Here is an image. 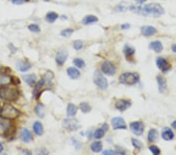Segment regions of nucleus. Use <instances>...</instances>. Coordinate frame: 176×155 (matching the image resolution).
Listing matches in <instances>:
<instances>
[{"label":"nucleus","instance_id":"obj_48","mask_svg":"<svg viewBox=\"0 0 176 155\" xmlns=\"http://www.w3.org/2000/svg\"><path fill=\"white\" fill-rule=\"evenodd\" d=\"M42 1H45V2H49V0H42Z\"/></svg>","mask_w":176,"mask_h":155},{"label":"nucleus","instance_id":"obj_36","mask_svg":"<svg viewBox=\"0 0 176 155\" xmlns=\"http://www.w3.org/2000/svg\"><path fill=\"white\" fill-rule=\"evenodd\" d=\"M83 47V42L81 40H76L74 42V48L76 50H82Z\"/></svg>","mask_w":176,"mask_h":155},{"label":"nucleus","instance_id":"obj_19","mask_svg":"<svg viewBox=\"0 0 176 155\" xmlns=\"http://www.w3.org/2000/svg\"><path fill=\"white\" fill-rule=\"evenodd\" d=\"M17 66L18 70H20L22 72L28 71L31 67V63L28 61H26V60H20V61L17 62Z\"/></svg>","mask_w":176,"mask_h":155},{"label":"nucleus","instance_id":"obj_28","mask_svg":"<svg viewBox=\"0 0 176 155\" xmlns=\"http://www.w3.org/2000/svg\"><path fill=\"white\" fill-rule=\"evenodd\" d=\"M58 18V14L55 12H49L46 16V19L49 23H53L55 22L56 20Z\"/></svg>","mask_w":176,"mask_h":155},{"label":"nucleus","instance_id":"obj_17","mask_svg":"<svg viewBox=\"0 0 176 155\" xmlns=\"http://www.w3.org/2000/svg\"><path fill=\"white\" fill-rule=\"evenodd\" d=\"M157 84H158V89L160 92H164L167 89V81L166 79L162 77L161 75H157Z\"/></svg>","mask_w":176,"mask_h":155},{"label":"nucleus","instance_id":"obj_41","mask_svg":"<svg viewBox=\"0 0 176 155\" xmlns=\"http://www.w3.org/2000/svg\"><path fill=\"white\" fill-rule=\"evenodd\" d=\"M13 4H16V5H20V4H22L26 1V0H11Z\"/></svg>","mask_w":176,"mask_h":155},{"label":"nucleus","instance_id":"obj_25","mask_svg":"<svg viewBox=\"0 0 176 155\" xmlns=\"http://www.w3.org/2000/svg\"><path fill=\"white\" fill-rule=\"evenodd\" d=\"M78 111V107H76L73 103H69L67 106V114L68 117H74V115L77 114Z\"/></svg>","mask_w":176,"mask_h":155},{"label":"nucleus","instance_id":"obj_7","mask_svg":"<svg viewBox=\"0 0 176 155\" xmlns=\"http://www.w3.org/2000/svg\"><path fill=\"white\" fill-rule=\"evenodd\" d=\"M12 126V122L10 119L1 116L0 117V135H6L10 130Z\"/></svg>","mask_w":176,"mask_h":155},{"label":"nucleus","instance_id":"obj_38","mask_svg":"<svg viewBox=\"0 0 176 155\" xmlns=\"http://www.w3.org/2000/svg\"><path fill=\"white\" fill-rule=\"evenodd\" d=\"M28 29L29 31H32V32H39L40 31V27L37 24H34L29 25Z\"/></svg>","mask_w":176,"mask_h":155},{"label":"nucleus","instance_id":"obj_46","mask_svg":"<svg viewBox=\"0 0 176 155\" xmlns=\"http://www.w3.org/2000/svg\"><path fill=\"white\" fill-rule=\"evenodd\" d=\"M171 126H172L173 128H175V129H176V121H173L172 124H171Z\"/></svg>","mask_w":176,"mask_h":155},{"label":"nucleus","instance_id":"obj_24","mask_svg":"<svg viewBox=\"0 0 176 155\" xmlns=\"http://www.w3.org/2000/svg\"><path fill=\"white\" fill-rule=\"evenodd\" d=\"M98 21V18L97 17L94 15H87L86 17H85L82 20V23L85 25L92 24H94L96 22Z\"/></svg>","mask_w":176,"mask_h":155},{"label":"nucleus","instance_id":"obj_43","mask_svg":"<svg viewBox=\"0 0 176 155\" xmlns=\"http://www.w3.org/2000/svg\"><path fill=\"white\" fill-rule=\"evenodd\" d=\"M171 50L174 53H176V44H174L172 46H171Z\"/></svg>","mask_w":176,"mask_h":155},{"label":"nucleus","instance_id":"obj_1","mask_svg":"<svg viewBox=\"0 0 176 155\" xmlns=\"http://www.w3.org/2000/svg\"><path fill=\"white\" fill-rule=\"evenodd\" d=\"M129 10L135 14L146 16V17H157L165 14L164 8L157 3H150L145 6H132Z\"/></svg>","mask_w":176,"mask_h":155},{"label":"nucleus","instance_id":"obj_13","mask_svg":"<svg viewBox=\"0 0 176 155\" xmlns=\"http://www.w3.org/2000/svg\"><path fill=\"white\" fill-rule=\"evenodd\" d=\"M141 33L144 36L150 37L157 33V29L154 27H153V26L146 25V26H143V27H141Z\"/></svg>","mask_w":176,"mask_h":155},{"label":"nucleus","instance_id":"obj_29","mask_svg":"<svg viewBox=\"0 0 176 155\" xmlns=\"http://www.w3.org/2000/svg\"><path fill=\"white\" fill-rule=\"evenodd\" d=\"M124 53L125 54V57H132L135 53V49L132 46H129V45H126L125 46V48H124Z\"/></svg>","mask_w":176,"mask_h":155},{"label":"nucleus","instance_id":"obj_10","mask_svg":"<svg viewBox=\"0 0 176 155\" xmlns=\"http://www.w3.org/2000/svg\"><path fill=\"white\" fill-rule=\"evenodd\" d=\"M144 124L142 122L140 121H134L130 124V128L131 130L132 131V132L136 136H141L142 135L144 132Z\"/></svg>","mask_w":176,"mask_h":155},{"label":"nucleus","instance_id":"obj_32","mask_svg":"<svg viewBox=\"0 0 176 155\" xmlns=\"http://www.w3.org/2000/svg\"><path fill=\"white\" fill-rule=\"evenodd\" d=\"M79 107L80 109H81V111H82L83 113H89V111H91L92 109L90 105H89L88 103H82L80 104Z\"/></svg>","mask_w":176,"mask_h":155},{"label":"nucleus","instance_id":"obj_42","mask_svg":"<svg viewBox=\"0 0 176 155\" xmlns=\"http://www.w3.org/2000/svg\"><path fill=\"white\" fill-rule=\"evenodd\" d=\"M130 27V24H125L121 25V28L123 30H125V29H129Z\"/></svg>","mask_w":176,"mask_h":155},{"label":"nucleus","instance_id":"obj_26","mask_svg":"<svg viewBox=\"0 0 176 155\" xmlns=\"http://www.w3.org/2000/svg\"><path fill=\"white\" fill-rule=\"evenodd\" d=\"M158 138V132L157 130H156L155 128H152L148 132V141L149 142H155L157 140V139Z\"/></svg>","mask_w":176,"mask_h":155},{"label":"nucleus","instance_id":"obj_35","mask_svg":"<svg viewBox=\"0 0 176 155\" xmlns=\"http://www.w3.org/2000/svg\"><path fill=\"white\" fill-rule=\"evenodd\" d=\"M132 144L134 147H135L136 149H141L143 147V144L141 141L136 140V139H132Z\"/></svg>","mask_w":176,"mask_h":155},{"label":"nucleus","instance_id":"obj_37","mask_svg":"<svg viewBox=\"0 0 176 155\" xmlns=\"http://www.w3.org/2000/svg\"><path fill=\"white\" fill-rule=\"evenodd\" d=\"M149 149H150V150L151 151V153L154 155H157L161 153V150H160V149L157 147V146L154 145L150 146V147H149Z\"/></svg>","mask_w":176,"mask_h":155},{"label":"nucleus","instance_id":"obj_39","mask_svg":"<svg viewBox=\"0 0 176 155\" xmlns=\"http://www.w3.org/2000/svg\"><path fill=\"white\" fill-rule=\"evenodd\" d=\"M103 153L105 155L106 154H118L119 152L115 151V150H105V151L103 152Z\"/></svg>","mask_w":176,"mask_h":155},{"label":"nucleus","instance_id":"obj_16","mask_svg":"<svg viewBox=\"0 0 176 155\" xmlns=\"http://www.w3.org/2000/svg\"><path fill=\"white\" fill-rule=\"evenodd\" d=\"M20 138L24 143H28L32 139V136H31V133L28 128H23L21 130V134H20Z\"/></svg>","mask_w":176,"mask_h":155},{"label":"nucleus","instance_id":"obj_18","mask_svg":"<svg viewBox=\"0 0 176 155\" xmlns=\"http://www.w3.org/2000/svg\"><path fill=\"white\" fill-rule=\"evenodd\" d=\"M67 73L68 76L70 77L71 79H78V78L80 77V75H81L79 70L76 68V67H68L67 70Z\"/></svg>","mask_w":176,"mask_h":155},{"label":"nucleus","instance_id":"obj_44","mask_svg":"<svg viewBox=\"0 0 176 155\" xmlns=\"http://www.w3.org/2000/svg\"><path fill=\"white\" fill-rule=\"evenodd\" d=\"M102 128H103V129H104V130L106 131V132L108 130V125H107V124H103V126Z\"/></svg>","mask_w":176,"mask_h":155},{"label":"nucleus","instance_id":"obj_14","mask_svg":"<svg viewBox=\"0 0 176 155\" xmlns=\"http://www.w3.org/2000/svg\"><path fill=\"white\" fill-rule=\"evenodd\" d=\"M131 106V102L126 100H117L115 103V107L120 111H124L127 110Z\"/></svg>","mask_w":176,"mask_h":155},{"label":"nucleus","instance_id":"obj_45","mask_svg":"<svg viewBox=\"0 0 176 155\" xmlns=\"http://www.w3.org/2000/svg\"><path fill=\"white\" fill-rule=\"evenodd\" d=\"M135 1H136L137 2H139V3H143V2H146V0H135Z\"/></svg>","mask_w":176,"mask_h":155},{"label":"nucleus","instance_id":"obj_9","mask_svg":"<svg viewBox=\"0 0 176 155\" xmlns=\"http://www.w3.org/2000/svg\"><path fill=\"white\" fill-rule=\"evenodd\" d=\"M68 57V52L65 48H62L57 52L56 56V62L59 66L64 65Z\"/></svg>","mask_w":176,"mask_h":155},{"label":"nucleus","instance_id":"obj_5","mask_svg":"<svg viewBox=\"0 0 176 155\" xmlns=\"http://www.w3.org/2000/svg\"><path fill=\"white\" fill-rule=\"evenodd\" d=\"M93 82L96 84L97 87L100 89L104 90L107 88L108 82L106 79L104 77V75H103L102 73L99 71H96L93 75Z\"/></svg>","mask_w":176,"mask_h":155},{"label":"nucleus","instance_id":"obj_47","mask_svg":"<svg viewBox=\"0 0 176 155\" xmlns=\"http://www.w3.org/2000/svg\"><path fill=\"white\" fill-rule=\"evenodd\" d=\"M3 150V146H2V144L0 143V153Z\"/></svg>","mask_w":176,"mask_h":155},{"label":"nucleus","instance_id":"obj_2","mask_svg":"<svg viewBox=\"0 0 176 155\" xmlns=\"http://www.w3.org/2000/svg\"><path fill=\"white\" fill-rule=\"evenodd\" d=\"M19 96V92L13 87H5L0 89V97L7 101H14Z\"/></svg>","mask_w":176,"mask_h":155},{"label":"nucleus","instance_id":"obj_20","mask_svg":"<svg viewBox=\"0 0 176 155\" xmlns=\"http://www.w3.org/2000/svg\"><path fill=\"white\" fill-rule=\"evenodd\" d=\"M150 49L153 50V51H155L156 53H161L163 50V45L159 41H154L152 42L149 46Z\"/></svg>","mask_w":176,"mask_h":155},{"label":"nucleus","instance_id":"obj_11","mask_svg":"<svg viewBox=\"0 0 176 155\" xmlns=\"http://www.w3.org/2000/svg\"><path fill=\"white\" fill-rule=\"evenodd\" d=\"M111 124L114 129H126L127 125L125 120L121 117H115L111 119Z\"/></svg>","mask_w":176,"mask_h":155},{"label":"nucleus","instance_id":"obj_21","mask_svg":"<svg viewBox=\"0 0 176 155\" xmlns=\"http://www.w3.org/2000/svg\"><path fill=\"white\" fill-rule=\"evenodd\" d=\"M162 138L165 140H171L174 138V132L168 128H165L162 131Z\"/></svg>","mask_w":176,"mask_h":155},{"label":"nucleus","instance_id":"obj_3","mask_svg":"<svg viewBox=\"0 0 176 155\" xmlns=\"http://www.w3.org/2000/svg\"><path fill=\"white\" fill-rule=\"evenodd\" d=\"M139 81V75L137 73L127 72L124 73L119 77V82L121 84L132 86L136 84Z\"/></svg>","mask_w":176,"mask_h":155},{"label":"nucleus","instance_id":"obj_22","mask_svg":"<svg viewBox=\"0 0 176 155\" xmlns=\"http://www.w3.org/2000/svg\"><path fill=\"white\" fill-rule=\"evenodd\" d=\"M23 79L25 82L28 85V86H33L36 82L37 77H36V75L34 74H30V75H24Z\"/></svg>","mask_w":176,"mask_h":155},{"label":"nucleus","instance_id":"obj_23","mask_svg":"<svg viewBox=\"0 0 176 155\" xmlns=\"http://www.w3.org/2000/svg\"><path fill=\"white\" fill-rule=\"evenodd\" d=\"M33 130H34V133L37 136H42L44 132L43 126H42V123L39 121H35L33 124Z\"/></svg>","mask_w":176,"mask_h":155},{"label":"nucleus","instance_id":"obj_40","mask_svg":"<svg viewBox=\"0 0 176 155\" xmlns=\"http://www.w3.org/2000/svg\"><path fill=\"white\" fill-rule=\"evenodd\" d=\"M115 10L118 12H123L126 10V8H125V6H121V5H118V6L115 8Z\"/></svg>","mask_w":176,"mask_h":155},{"label":"nucleus","instance_id":"obj_12","mask_svg":"<svg viewBox=\"0 0 176 155\" xmlns=\"http://www.w3.org/2000/svg\"><path fill=\"white\" fill-rule=\"evenodd\" d=\"M156 64H157V67L162 72H168L171 69V66L168 63V62L162 57L157 58V60H156Z\"/></svg>","mask_w":176,"mask_h":155},{"label":"nucleus","instance_id":"obj_6","mask_svg":"<svg viewBox=\"0 0 176 155\" xmlns=\"http://www.w3.org/2000/svg\"><path fill=\"white\" fill-rule=\"evenodd\" d=\"M63 127L68 131H75L80 128L79 122L74 118H67L63 121Z\"/></svg>","mask_w":176,"mask_h":155},{"label":"nucleus","instance_id":"obj_30","mask_svg":"<svg viewBox=\"0 0 176 155\" xmlns=\"http://www.w3.org/2000/svg\"><path fill=\"white\" fill-rule=\"evenodd\" d=\"M34 111H35L36 115H38V117L43 118L44 113H45L43 105H42V104H38V105L36 106L35 109H34Z\"/></svg>","mask_w":176,"mask_h":155},{"label":"nucleus","instance_id":"obj_15","mask_svg":"<svg viewBox=\"0 0 176 155\" xmlns=\"http://www.w3.org/2000/svg\"><path fill=\"white\" fill-rule=\"evenodd\" d=\"M13 79L10 75L7 74L0 73V87H4L11 84Z\"/></svg>","mask_w":176,"mask_h":155},{"label":"nucleus","instance_id":"obj_27","mask_svg":"<svg viewBox=\"0 0 176 155\" xmlns=\"http://www.w3.org/2000/svg\"><path fill=\"white\" fill-rule=\"evenodd\" d=\"M90 148H91L92 151L94 152V153H99V152L101 151V150L103 148V144L102 142L100 141H96L93 142V144L90 146Z\"/></svg>","mask_w":176,"mask_h":155},{"label":"nucleus","instance_id":"obj_8","mask_svg":"<svg viewBox=\"0 0 176 155\" xmlns=\"http://www.w3.org/2000/svg\"><path fill=\"white\" fill-rule=\"evenodd\" d=\"M103 73H104L105 75H107L109 76H113L115 75L116 73V67L114 63H112L110 61H104L103 63L102 67H101Z\"/></svg>","mask_w":176,"mask_h":155},{"label":"nucleus","instance_id":"obj_33","mask_svg":"<svg viewBox=\"0 0 176 155\" xmlns=\"http://www.w3.org/2000/svg\"><path fill=\"white\" fill-rule=\"evenodd\" d=\"M105 132H106V131L103 129V128H98V129H96V132H94V137L96 138V139H101V138L103 137V136L105 135Z\"/></svg>","mask_w":176,"mask_h":155},{"label":"nucleus","instance_id":"obj_31","mask_svg":"<svg viewBox=\"0 0 176 155\" xmlns=\"http://www.w3.org/2000/svg\"><path fill=\"white\" fill-rule=\"evenodd\" d=\"M73 63L75 65V67H78V68H82L85 66V63L83 60L81 59V58H75L73 60Z\"/></svg>","mask_w":176,"mask_h":155},{"label":"nucleus","instance_id":"obj_34","mask_svg":"<svg viewBox=\"0 0 176 155\" xmlns=\"http://www.w3.org/2000/svg\"><path fill=\"white\" fill-rule=\"evenodd\" d=\"M74 32V30L71 28H67L64 29V30H63L62 31L60 32V34L62 35L63 37H66V38H68L73 34Z\"/></svg>","mask_w":176,"mask_h":155},{"label":"nucleus","instance_id":"obj_4","mask_svg":"<svg viewBox=\"0 0 176 155\" xmlns=\"http://www.w3.org/2000/svg\"><path fill=\"white\" fill-rule=\"evenodd\" d=\"M19 115V111L10 104H5L1 110V116L10 120L17 118Z\"/></svg>","mask_w":176,"mask_h":155}]
</instances>
